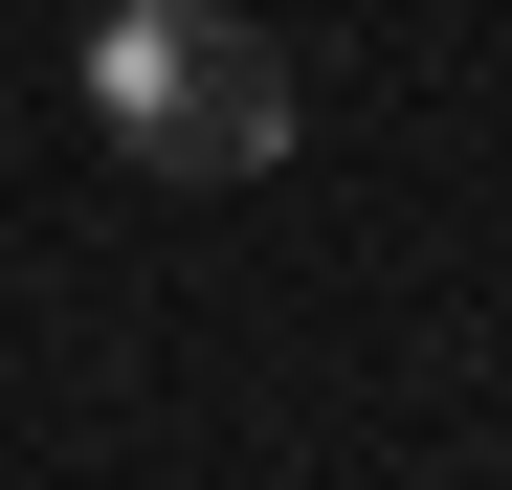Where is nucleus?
<instances>
[{
	"label": "nucleus",
	"mask_w": 512,
	"mask_h": 490,
	"mask_svg": "<svg viewBox=\"0 0 512 490\" xmlns=\"http://www.w3.org/2000/svg\"><path fill=\"white\" fill-rule=\"evenodd\" d=\"M90 134L156 179H268L290 156V45L245 0H90Z\"/></svg>",
	"instance_id": "nucleus-1"
}]
</instances>
